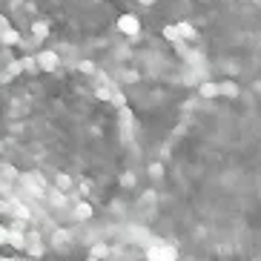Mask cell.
Instances as JSON below:
<instances>
[{
  "label": "cell",
  "instance_id": "obj_1",
  "mask_svg": "<svg viewBox=\"0 0 261 261\" xmlns=\"http://www.w3.org/2000/svg\"><path fill=\"white\" fill-rule=\"evenodd\" d=\"M103 84L92 89L75 72L35 66L0 84V169L20 181L69 195H92L103 161L98 107L112 103Z\"/></svg>",
  "mask_w": 261,
  "mask_h": 261
},
{
  "label": "cell",
  "instance_id": "obj_2",
  "mask_svg": "<svg viewBox=\"0 0 261 261\" xmlns=\"http://www.w3.org/2000/svg\"><path fill=\"white\" fill-rule=\"evenodd\" d=\"M26 15H32L38 32H75L92 23L98 9L115 0H15Z\"/></svg>",
  "mask_w": 261,
  "mask_h": 261
}]
</instances>
